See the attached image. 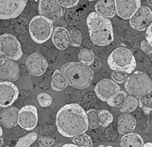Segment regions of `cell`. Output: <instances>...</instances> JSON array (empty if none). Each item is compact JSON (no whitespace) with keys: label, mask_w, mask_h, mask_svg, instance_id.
<instances>
[{"label":"cell","mask_w":152,"mask_h":147,"mask_svg":"<svg viewBox=\"0 0 152 147\" xmlns=\"http://www.w3.org/2000/svg\"><path fill=\"white\" fill-rule=\"evenodd\" d=\"M56 126L61 135L66 137H75L84 134L89 127L87 114L78 104H67L58 111Z\"/></svg>","instance_id":"obj_1"},{"label":"cell","mask_w":152,"mask_h":147,"mask_svg":"<svg viewBox=\"0 0 152 147\" xmlns=\"http://www.w3.org/2000/svg\"><path fill=\"white\" fill-rule=\"evenodd\" d=\"M61 72L69 85L77 89H84L90 86L94 73L89 66L81 62H69L64 64Z\"/></svg>","instance_id":"obj_2"},{"label":"cell","mask_w":152,"mask_h":147,"mask_svg":"<svg viewBox=\"0 0 152 147\" xmlns=\"http://www.w3.org/2000/svg\"><path fill=\"white\" fill-rule=\"evenodd\" d=\"M110 68L114 71L132 73L137 62L132 52L125 47H119L113 51L107 58Z\"/></svg>","instance_id":"obj_3"},{"label":"cell","mask_w":152,"mask_h":147,"mask_svg":"<svg viewBox=\"0 0 152 147\" xmlns=\"http://www.w3.org/2000/svg\"><path fill=\"white\" fill-rule=\"evenodd\" d=\"M125 88L130 95L141 98L151 92L152 81L146 73L137 71L126 79Z\"/></svg>","instance_id":"obj_4"},{"label":"cell","mask_w":152,"mask_h":147,"mask_svg":"<svg viewBox=\"0 0 152 147\" xmlns=\"http://www.w3.org/2000/svg\"><path fill=\"white\" fill-rule=\"evenodd\" d=\"M53 23L43 16H36L29 23L31 37L37 43H43L52 37L54 32Z\"/></svg>","instance_id":"obj_5"},{"label":"cell","mask_w":152,"mask_h":147,"mask_svg":"<svg viewBox=\"0 0 152 147\" xmlns=\"http://www.w3.org/2000/svg\"><path fill=\"white\" fill-rule=\"evenodd\" d=\"M22 56L21 44L16 37L10 34L0 35V57L17 61Z\"/></svg>","instance_id":"obj_6"},{"label":"cell","mask_w":152,"mask_h":147,"mask_svg":"<svg viewBox=\"0 0 152 147\" xmlns=\"http://www.w3.org/2000/svg\"><path fill=\"white\" fill-rule=\"evenodd\" d=\"M28 0H0V20L16 18L24 11Z\"/></svg>","instance_id":"obj_7"},{"label":"cell","mask_w":152,"mask_h":147,"mask_svg":"<svg viewBox=\"0 0 152 147\" xmlns=\"http://www.w3.org/2000/svg\"><path fill=\"white\" fill-rule=\"evenodd\" d=\"M38 11L40 16L52 23L59 20L64 14L62 7L56 0H39Z\"/></svg>","instance_id":"obj_8"},{"label":"cell","mask_w":152,"mask_h":147,"mask_svg":"<svg viewBox=\"0 0 152 147\" xmlns=\"http://www.w3.org/2000/svg\"><path fill=\"white\" fill-rule=\"evenodd\" d=\"M38 121V114L37 108L28 105L19 110L18 124L21 128L27 131H31L36 127Z\"/></svg>","instance_id":"obj_9"},{"label":"cell","mask_w":152,"mask_h":147,"mask_svg":"<svg viewBox=\"0 0 152 147\" xmlns=\"http://www.w3.org/2000/svg\"><path fill=\"white\" fill-rule=\"evenodd\" d=\"M20 68L14 61L0 58V82H13L18 79Z\"/></svg>","instance_id":"obj_10"},{"label":"cell","mask_w":152,"mask_h":147,"mask_svg":"<svg viewBox=\"0 0 152 147\" xmlns=\"http://www.w3.org/2000/svg\"><path fill=\"white\" fill-rule=\"evenodd\" d=\"M152 20V11L147 6L140 7V9L130 19V25L137 31L147 29Z\"/></svg>","instance_id":"obj_11"},{"label":"cell","mask_w":152,"mask_h":147,"mask_svg":"<svg viewBox=\"0 0 152 147\" xmlns=\"http://www.w3.org/2000/svg\"><path fill=\"white\" fill-rule=\"evenodd\" d=\"M116 14L124 20H128L141 7L140 0H114Z\"/></svg>","instance_id":"obj_12"},{"label":"cell","mask_w":152,"mask_h":147,"mask_svg":"<svg viewBox=\"0 0 152 147\" xmlns=\"http://www.w3.org/2000/svg\"><path fill=\"white\" fill-rule=\"evenodd\" d=\"M120 90V87L117 83L110 79H104L98 82L95 87V92L99 99L106 102L110 98Z\"/></svg>","instance_id":"obj_13"},{"label":"cell","mask_w":152,"mask_h":147,"mask_svg":"<svg viewBox=\"0 0 152 147\" xmlns=\"http://www.w3.org/2000/svg\"><path fill=\"white\" fill-rule=\"evenodd\" d=\"M19 96L18 88L12 82H0V106H11Z\"/></svg>","instance_id":"obj_14"},{"label":"cell","mask_w":152,"mask_h":147,"mask_svg":"<svg viewBox=\"0 0 152 147\" xmlns=\"http://www.w3.org/2000/svg\"><path fill=\"white\" fill-rule=\"evenodd\" d=\"M26 65L29 73L35 76L44 74L48 68L47 61L39 53H33L29 55L26 59Z\"/></svg>","instance_id":"obj_15"},{"label":"cell","mask_w":152,"mask_h":147,"mask_svg":"<svg viewBox=\"0 0 152 147\" xmlns=\"http://www.w3.org/2000/svg\"><path fill=\"white\" fill-rule=\"evenodd\" d=\"M90 32V37L94 44L100 46L109 45L113 41V26H108L103 29Z\"/></svg>","instance_id":"obj_16"},{"label":"cell","mask_w":152,"mask_h":147,"mask_svg":"<svg viewBox=\"0 0 152 147\" xmlns=\"http://www.w3.org/2000/svg\"><path fill=\"white\" fill-rule=\"evenodd\" d=\"M52 40L54 45L60 50H64L71 45L69 32L64 27L55 28Z\"/></svg>","instance_id":"obj_17"},{"label":"cell","mask_w":152,"mask_h":147,"mask_svg":"<svg viewBox=\"0 0 152 147\" xmlns=\"http://www.w3.org/2000/svg\"><path fill=\"white\" fill-rule=\"evenodd\" d=\"M89 32L98 31L112 26V23L108 18L103 17L97 12H91L87 19Z\"/></svg>","instance_id":"obj_18"},{"label":"cell","mask_w":152,"mask_h":147,"mask_svg":"<svg viewBox=\"0 0 152 147\" xmlns=\"http://www.w3.org/2000/svg\"><path fill=\"white\" fill-rule=\"evenodd\" d=\"M18 115L19 110L17 107H7L2 111L0 122L5 128L11 129L15 127L18 123Z\"/></svg>","instance_id":"obj_19"},{"label":"cell","mask_w":152,"mask_h":147,"mask_svg":"<svg viewBox=\"0 0 152 147\" xmlns=\"http://www.w3.org/2000/svg\"><path fill=\"white\" fill-rule=\"evenodd\" d=\"M137 125L135 117L130 114H123L119 116L118 120V132L125 135L134 132Z\"/></svg>","instance_id":"obj_20"},{"label":"cell","mask_w":152,"mask_h":147,"mask_svg":"<svg viewBox=\"0 0 152 147\" xmlns=\"http://www.w3.org/2000/svg\"><path fill=\"white\" fill-rule=\"evenodd\" d=\"M95 9L98 14L106 18H113L116 14L114 0H99Z\"/></svg>","instance_id":"obj_21"},{"label":"cell","mask_w":152,"mask_h":147,"mask_svg":"<svg viewBox=\"0 0 152 147\" xmlns=\"http://www.w3.org/2000/svg\"><path fill=\"white\" fill-rule=\"evenodd\" d=\"M144 142L140 135L131 133L124 135L121 139V147H143Z\"/></svg>","instance_id":"obj_22"},{"label":"cell","mask_w":152,"mask_h":147,"mask_svg":"<svg viewBox=\"0 0 152 147\" xmlns=\"http://www.w3.org/2000/svg\"><path fill=\"white\" fill-rule=\"evenodd\" d=\"M67 82L65 76L60 70H56L54 72L51 82V87L55 91H61L66 87Z\"/></svg>","instance_id":"obj_23"},{"label":"cell","mask_w":152,"mask_h":147,"mask_svg":"<svg viewBox=\"0 0 152 147\" xmlns=\"http://www.w3.org/2000/svg\"><path fill=\"white\" fill-rule=\"evenodd\" d=\"M139 102L137 99L134 96H128L124 101L123 104L120 107V111L124 114H130L137 108Z\"/></svg>","instance_id":"obj_24"},{"label":"cell","mask_w":152,"mask_h":147,"mask_svg":"<svg viewBox=\"0 0 152 147\" xmlns=\"http://www.w3.org/2000/svg\"><path fill=\"white\" fill-rule=\"evenodd\" d=\"M127 93L124 91L119 90V92L116 93L114 96H113L111 98H110L107 102L108 105L111 107H119L120 108L122 105L123 104L124 101L127 98Z\"/></svg>","instance_id":"obj_25"},{"label":"cell","mask_w":152,"mask_h":147,"mask_svg":"<svg viewBox=\"0 0 152 147\" xmlns=\"http://www.w3.org/2000/svg\"><path fill=\"white\" fill-rule=\"evenodd\" d=\"M78 59H79L80 62L82 63V64L90 66L93 64V63L94 62V53L91 50H90V49H83L78 53Z\"/></svg>","instance_id":"obj_26"},{"label":"cell","mask_w":152,"mask_h":147,"mask_svg":"<svg viewBox=\"0 0 152 147\" xmlns=\"http://www.w3.org/2000/svg\"><path fill=\"white\" fill-rule=\"evenodd\" d=\"M139 105L143 110L145 114H148L152 111V93H150L148 94L143 96L140 98Z\"/></svg>","instance_id":"obj_27"},{"label":"cell","mask_w":152,"mask_h":147,"mask_svg":"<svg viewBox=\"0 0 152 147\" xmlns=\"http://www.w3.org/2000/svg\"><path fill=\"white\" fill-rule=\"evenodd\" d=\"M37 138V135L35 132L26 135L20 138L16 144L15 147H30Z\"/></svg>","instance_id":"obj_28"},{"label":"cell","mask_w":152,"mask_h":147,"mask_svg":"<svg viewBox=\"0 0 152 147\" xmlns=\"http://www.w3.org/2000/svg\"><path fill=\"white\" fill-rule=\"evenodd\" d=\"M72 141L78 147H93L92 138L86 134H82L75 137Z\"/></svg>","instance_id":"obj_29"},{"label":"cell","mask_w":152,"mask_h":147,"mask_svg":"<svg viewBox=\"0 0 152 147\" xmlns=\"http://www.w3.org/2000/svg\"><path fill=\"white\" fill-rule=\"evenodd\" d=\"M89 127L92 129H98L100 126L99 122V112L96 109L88 110L87 113Z\"/></svg>","instance_id":"obj_30"},{"label":"cell","mask_w":152,"mask_h":147,"mask_svg":"<svg viewBox=\"0 0 152 147\" xmlns=\"http://www.w3.org/2000/svg\"><path fill=\"white\" fill-rule=\"evenodd\" d=\"M113 117L110 111L107 110H102L99 112V122L100 126L103 127H107L112 123Z\"/></svg>","instance_id":"obj_31"},{"label":"cell","mask_w":152,"mask_h":147,"mask_svg":"<svg viewBox=\"0 0 152 147\" xmlns=\"http://www.w3.org/2000/svg\"><path fill=\"white\" fill-rule=\"evenodd\" d=\"M71 45L75 47L81 46L82 43V35L78 29H72L69 32Z\"/></svg>","instance_id":"obj_32"},{"label":"cell","mask_w":152,"mask_h":147,"mask_svg":"<svg viewBox=\"0 0 152 147\" xmlns=\"http://www.w3.org/2000/svg\"><path fill=\"white\" fill-rule=\"evenodd\" d=\"M66 18L70 25L78 24L80 21L79 14L74 9H69L66 12Z\"/></svg>","instance_id":"obj_33"},{"label":"cell","mask_w":152,"mask_h":147,"mask_svg":"<svg viewBox=\"0 0 152 147\" xmlns=\"http://www.w3.org/2000/svg\"><path fill=\"white\" fill-rule=\"evenodd\" d=\"M37 100L40 106L46 108L52 105V98L50 95L46 93H42L37 96Z\"/></svg>","instance_id":"obj_34"},{"label":"cell","mask_w":152,"mask_h":147,"mask_svg":"<svg viewBox=\"0 0 152 147\" xmlns=\"http://www.w3.org/2000/svg\"><path fill=\"white\" fill-rule=\"evenodd\" d=\"M54 144L55 140L49 136H42L38 140L39 147H52Z\"/></svg>","instance_id":"obj_35"},{"label":"cell","mask_w":152,"mask_h":147,"mask_svg":"<svg viewBox=\"0 0 152 147\" xmlns=\"http://www.w3.org/2000/svg\"><path fill=\"white\" fill-rule=\"evenodd\" d=\"M112 79L117 84H122L126 81L127 74L123 72L114 71L111 75Z\"/></svg>","instance_id":"obj_36"},{"label":"cell","mask_w":152,"mask_h":147,"mask_svg":"<svg viewBox=\"0 0 152 147\" xmlns=\"http://www.w3.org/2000/svg\"><path fill=\"white\" fill-rule=\"evenodd\" d=\"M61 7L66 8H72L76 6L79 2V0H56Z\"/></svg>","instance_id":"obj_37"},{"label":"cell","mask_w":152,"mask_h":147,"mask_svg":"<svg viewBox=\"0 0 152 147\" xmlns=\"http://www.w3.org/2000/svg\"><path fill=\"white\" fill-rule=\"evenodd\" d=\"M142 50L145 52V53L148 54V55H151L152 54V46L147 42L146 40H142L140 44Z\"/></svg>","instance_id":"obj_38"},{"label":"cell","mask_w":152,"mask_h":147,"mask_svg":"<svg viewBox=\"0 0 152 147\" xmlns=\"http://www.w3.org/2000/svg\"><path fill=\"white\" fill-rule=\"evenodd\" d=\"M145 37L146 41L152 46V23H151V24L146 29Z\"/></svg>","instance_id":"obj_39"},{"label":"cell","mask_w":152,"mask_h":147,"mask_svg":"<svg viewBox=\"0 0 152 147\" xmlns=\"http://www.w3.org/2000/svg\"><path fill=\"white\" fill-rule=\"evenodd\" d=\"M62 147H78V146H76L75 144L66 143V144H64V145H63Z\"/></svg>","instance_id":"obj_40"},{"label":"cell","mask_w":152,"mask_h":147,"mask_svg":"<svg viewBox=\"0 0 152 147\" xmlns=\"http://www.w3.org/2000/svg\"><path fill=\"white\" fill-rule=\"evenodd\" d=\"M143 147H152V143H146L144 144Z\"/></svg>","instance_id":"obj_41"},{"label":"cell","mask_w":152,"mask_h":147,"mask_svg":"<svg viewBox=\"0 0 152 147\" xmlns=\"http://www.w3.org/2000/svg\"><path fill=\"white\" fill-rule=\"evenodd\" d=\"M148 123L151 125V126H152V114L150 116V117H149Z\"/></svg>","instance_id":"obj_42"},{"label":"cell","mask_w":152,"mask_h":147,"mask_svg":"<svg viewBox=\"0 0 152 147\" xmlns=\"http://www.w3.org/2000/svg\"><path fill=\"white\" fill-rule=\"evenodd\" d=\"M4 140H3V138L2 137H0V147H2V144H3Z\"/></svg>","instance_id":"obj_43"},{"label":"cell","mask_w":152,"mask_h":147,"mask_svg":"<svg viewBox=\"0 0 152 147\" xmlns=\"http://www.w3.org/2000/svg\"><path fill=\"white\" fill-rule=\"evenodd\" d=\"M2 134H3V131H2V129L0 127V137L2 136Z\"/></svg>","instance_id":"obj_44"},{"label":"cell","mask_w":152,"mask_h":147,"mask_svg":"<svg viewBox=\"0 0 152 147\" xmlns=\"http://www.w3.org/2000/svg\"><path fill=\"white\" fill-rule=\"evenodd\" d=\"M148 1V3L149 4V5H151V6L152 7V0H147Z\"/></svg>","instance_id":"obj_45"},{"label":"cell","mask_w":152,"mask_h":147,"mask_svg":"<svg viewBox=\"0 0 152 147\" xmlns=\"http://www.w3.org/2000/svg\"><path fill=\"white\" fill-rule=\"evenodd\" d=\"M98 147H105V146L104 145H100V146H98Z\"/></svg>","instance_id":"obj_46"},{"label":"cell","mask_w":152,"mask_h":147,"mask_svg":"<svg viewBox=\"0 0 152 147\" xmlns=\"http://www.w3.org/2000/svg\"><path fill=\"white\" fill-rule=\"evenodd\" d=\"M107 147H114V146H107Z\"/></svg>","instance_id":"obj_47"},{"label":"cell","mask_w":152,"mask_h":147,"mask_svg":"<svg viewBox=\"0 0 152 147\" xmlns=\"http://www.w3.org/2000/svg\"><path fill=\"white\" fill-rule=\"evenodd\" d=\"M88 1H96V0H88ZM99 1V0H98Z\"/></svg>","instance_id":"obj_48"},{"label":"cell","mask_w":152,"mask_h":147,"mask_svg":"<svg viewBox=\"0 0 152 147\" xmlns=\"http://www.w3.org/2000/svg\"><path fill=\"white\" fill-rule=\"evenodd\" d=\"M5 147H10V146H5Z\"/></svg>","instance_id":"obj_49"},{"label":"cell","mask_w":152,"mask_h":147,"mask_svg":"<svg viewBox=\"0 0 152 147\" xmlns=\"http://www.w3.org/2000/svg\"><path fill=\"white\" fill-rule=\"evenodd\" d=\"M55 147H58V146H55Z\"/></svg>","instance_id":"obj_50"}]
</instances>
